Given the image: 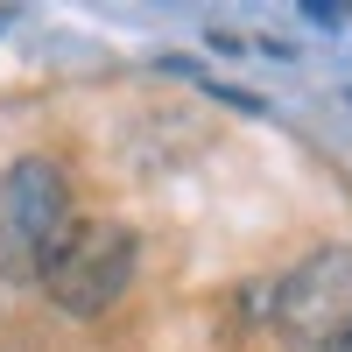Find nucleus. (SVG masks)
<instances>
[{"label":"nucleus","mask_w":352,"mask_h":352,"mask_svg":"<svg viewBox=\"0 0 352 352\" xmlns=\"http://www.w3.org/2000/svg\"><path fill=\"white\" fill-rule=\"evenodd\" d=\"M134 268H141L134 226H120V219H71L36 282H43V296L64 317H106L134 289Z\"/></svg>","instance_id":"1"},{"label":"nucleus","mask_w":352,"mask_h":352,"mask_svg":"<svg viewBox=\"0 0 352 352\" xmlns=\"http://www.w3.org/2000/svg\"><path fill=\"white\" fill-rule=\"evenodd\" d=\"M71 176L50 155H21L0 176V275L8 282H36L50 247L71 226Z\"/></svg>","instance_id":"2"},{"label":"nucleus","mask_w":352,"mask_h":352,"mask_svg":"<svg viewBox=\"0 0 352 352\" xmlns=\"http://www.w3.org/2000/svg\"><path fill=\"white\" fill-rule=\"evenodd\" d=\"M275 331L289 352H331L352 338V247H317L275 289Z\"/></svg>","instance_id":"3"},{"label":"nucleus","mask_w":352,"mask_h":352,"mask_svg":"<svg viewBox=\"0 0 352 352\" xmlns=\"http://www.w3.org/2000/svg\"><path fill=\"white\" fill-rule=\"evenodd\" d=\"M331 352H352V338H338V345H331Z\"/></svg>","instance_id":"4"}]
</instances>
